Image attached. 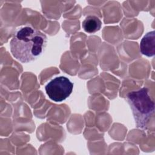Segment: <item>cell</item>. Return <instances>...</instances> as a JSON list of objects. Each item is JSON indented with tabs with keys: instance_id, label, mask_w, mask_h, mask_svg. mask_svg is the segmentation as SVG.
I'll use <instances>...</instances> for the list:
<instances>
[{
	"instance_id": "obj_5",
	"label": "cell",
	"mask_w": 155,
	"mask_h": 155,
	"mask_svg": "<svg viewBox=\"0 0 155 155\" xmlns=\"http://www.w3.org/2000/svg\"><path fill=\"white\" fill-rule=\"evenodd\" d=\"M82 26L86 32L93 33L97 32L101 29L102 21L96 16H88L82 22Z\"/></svg>"
},
{
	"instance_id": "obj_1",
	"label": "cell",
	"mask_w": 155,
	"mask_h": 155,
	"mask_svg": "<svg viewBox=\"0 0 155 155\" xmlns=\"http://www.w3.org/2000/svg\"><path fill=\"white\" fill-rule=\"evenodd\" d=\"M47 37L42 32L28 25L16 30L10 42V51L17 60L28 63L36 60L44 53Z\"/></svg>"
},
{
	"instance_id": "obj_3",
	"label": "cell",
	"mask_w": 155,
	"mask_h": 155,
	"mask_svg": "<svg viewBox=\"0 0 155 155\" xmlns=\"http://www.w3.org/2000/svg\"><path fill=\"white\" fill-rule=\"evenodd\" d=\"M73 83L67 77L61 76L51 79L45 87L47 94L54 102H62L68 98L73 90Z\"/></svg>"
},
{
	"instance_id": "obj_4",
	"label": "cell",
	"mask_w": 155,
	"mask_h": 155,
	"mask_svg": "<svg viewBox=\"0 0 155 155\" xmlns=\"http://www.w3.org/2000/svg\"><path fill=\"white\" fill-rule=\"evenodd\" d=\"M140 53L148 57L155 54V32L154 30L148 32L142 38L140 43Z\"/></svg>"
},
{
	"instance_id": "obj_2",
	"label": "cell",
	"mask_w": 155,
	"mask_h": 155,
	"mask_svg": "<svg viewBox=\"0 0 155 155\" xmlns=\"http://www.w3.org/2000/svg\"><path fill=\"white\" fill-rule=\"evenodd\" d=\"M127 101L132 111L136 127L147 130L154 116L155 104L148 94V88L143 87L127 94Z\"/></svg>"
}]
</instances>
